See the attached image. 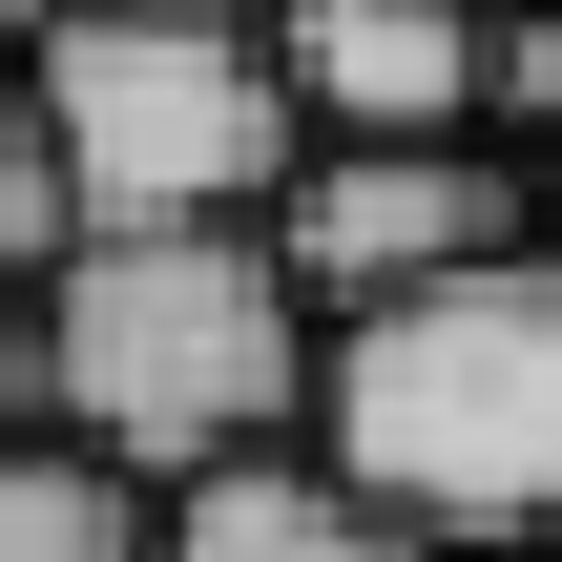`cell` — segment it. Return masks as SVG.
I'll use <instances>...</instances> for the list:
<instances>
[{
	"label": "cell",
	"mask_w": 562,
	"mask_h": 562,
	"mask_svg": "<svg viewBox=\"0 0 562 562\" xmlns=\"http://www.w3.org/2000/svg\"><path fill=\"white\" fill-rule=\"evenodd\" d=\"M334 396V292L292 271L271 209H167V229H83L42 271V417H83L125 480H209L313 438Z\"/></svg>",
	"instance_id": "6da1fadb"
},
{
	"label": "cell",
	"mask_w": 562,
	"mask_h": 562,
	"mask_svg": "<svg viewBox=\"0 0 562 562\" xmlns=\"http://www.w3.org/2000/svg\"><path fill=\"white\" fill-rule=\"evenodd\" d=\"M313 459H334V480H375L438 562L562 542V229L480 250V271H438V292L334 313Z\"/></svg>",
	"instance_id": "7a4b0ae2"
},
{
	"label": "cell",
	"mask_w": 562,
	"mask_h": 562,
	"mask_svg": "<svg viewBox=\"0 0 562 562\" xmlns=\"http://www.w3.org/2000/svg\"><path fill=\"white\" fill-rule=\"evenodd\" d=\"M42 104H63L83 229L292 209V167H313V83L271 42V0H63L42 21Z\"/></svg>",
	"instance_id": "3957f363"
},
{
	"label": "cell",
	"mask_w": 562,
	"mask_h": 562,
	"mask_svg": "<svg viewBox=\"0 0 562 562\" xmlns=\"http://www.w3.org/2000/svg\"><path fill=\"white\" fill-rule=\"evenodd\" d=\"M271 229H292V271L334 313H375V292H438V271L521 250L542 229V146H501V125H375V146H313Z\"/></svg>",
	"instance_id": "277c9868"
},
{
	"label": "cell",
	"mask_w": 562,
	"mask_h": 562,
	"mask_svg": "<svg viewBox=\"0 0 562 562\" xmlns=\"http://www.w3.org/2000/svg\"><path fill=\"white\" fill-rule=\"evenodd\" d=\"M292 83H313V146H375V125H501V0H271Z\"/></svg>",
	"instance_id": "5b68a950"
},
{
	"label": "cell",
	"mask_w": 562,
	"mask_h": 562,
	"mask_svg": "<svg viewBox=\"0 0 562 562\" xmlns=\"http://www.w3.org/2000/svg\"><path fill=\"white\" fill-rule=\"evenodd\" d=\"M146 562H438L375 480H334L313 438H271V459H209V480H167V521Z\"/></svg>",
	"instance_id": "8992f818"
},
{
	"label": "cell",
	"mask_w": 562,
	"mask_h": 562,
	"mask_svg": "<svg viewBox=\"0 0 562 562\" xmlns=\"http://www.w3.org/2000/svg\"><path fill=\"white\" fill-rule=\"evenodd\" d=\"M167 480H125L83 417H0V562H146Z\"/></svg>",
	"instance_id": "52a82bcc"
},
{
	"label": "cell",
	"mask_w": 562,
	"mask_h": 562,
	"mask_svg": "<svg viewBox=\"0 0 562 562\" xmlns=\"http://www.w3.org/2000/svg\"><path fill=\"white\" fill-rule=\"evenodd\" d=\"M63 250H83V167L42 104V42H0V271H63Z\"/></svg>",
	"instance_id": "ba28073f"
},
{
	"label": "cell",
	"mask_w": 562,
	"mask_h": 562,
	"mask_svg": "<svg viewBox=\"0 0 562 562\" xmlns=\"http://www.w3.org/2000/svg\"><path fill=\"white\" fill-rule=\"evenodd\" d=\"M501 125L562 146V0H501Z\"/></svg>",
	"instance_id": "9c48e42d"
},
{
	"label": "cell",
	"mask_w": 562,
	"mask_h": 562,
	"mask_svg": "<svg viewBox=\"0 0 562 562\" xmlns=\"http://www.w3.org/2000/svg\"><path fill=\"white\" fill-rule=\"evenodd\" d=\"M0 417H42V271H0Z\"/></svg>",
	"instance_id": "30bf717a"
},
{
	"label": "cell",
	"mask_w": 562,
	"mask_h": 562,
	"mask_svg": "<svg viewBox=\"0 0 562 562\" xmlns=\"http://www.w3.org/2000/svg\"><path fill=\"white\" fill-rule=\"evenodd\" d=\"M42 21H63V0H0V42H42Z\"/></svg>",
	"instance_id": "8fae6325"
},
{
	"label": "cell",
	"mask_w": 562,
	"mask_h": 562,
	"mask_svg": "<svg viewBox=\"0 0 562 562\" xmlns=\"http://www.w3.org/2000/svg\"><path fill=\"white\" fill-rule=\"evenodd\" d=\"M542 229H562V146H542Z\"/></svg>",
	"instance_id": "7c38bea8"
},
{
	"label": "cell",
	"mask_w": 562,
	"mask_h": 562,
	"mask_svg": "<svg viewBox=\"0 0 562 562\" xmlns=\"http://www.w3.org/2000/svg\"><path fill=\"white\" fill-rule=\"evenodd\" d=\"M480 562H562V542H480Z\"/></svg>",
	"instance_id": "4fadbf2b"
}]
</instances>
